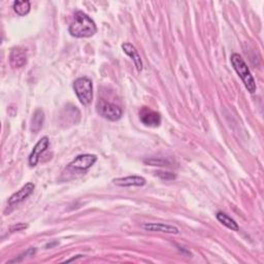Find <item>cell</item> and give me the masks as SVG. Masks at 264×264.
<instances>
[{
	"mask_svg": "<svg viewBox=\"0 0 264 264\" xmlns=\"http://www.w3.org/2000/svg\"><path fill=\"white\" fill-rule=\"evenodd\" d=\"M97 112L102 116V118L116 122L122 118V110L120 106H116L112 102H108L106 100H100L98 102L97 106Z\"/></svg>",
	"mask_w": 264,
	"mask_h": 264,
	"instance_id": "cell-4",
	"label": "cell"
},
{
	"mask_svg": "<svg viewBox=\"0 0 264 264\" xmlns=\"http://www.w3.org/2000/svg\"><path fill=\"white\" fill-rule=\"evenodd\" d=\"M144 162L152 165V166H170V162H166L165 160H157L156 158L146 159L144 160Z\"/></svg>",
	"mask_w": 264,
	"mask_h": 264,
	"instance_id": "cell-16",
	"label": "cell"
},
{
	"mask_svg": "<svg viewBox=\"0 0 264 264\" xmlns=\"http://www.w3.org/2000/svg\"><path fill=\"white\" fill-rule=\"evenodd\" d=\"M142 228L146 231H152V232H163L168 234H180V229L178 227L163 223H146L142 225Z\"/></svg>",
	"mask_w": 264,
	"mask_h": 264,
	"instance_id": "cell-11",
	"label": "cell"
},
{
	"mask_svg": "<svg viewBox=\"0 0 264 264\" xmlns=\"http://www.w3.org/2000/svg\"><path fill=\"white\" fill-rule=\"evenodd\" d=\"M74 89L82 106H89L93 99V82L87 78H78L74 82Z\"/></svg>",
	"mask_w": 264,
	"mask_h": 264,
	"instance_id": "cell-3",
	"label": "cell"
},
{
	"mask_svg": "<svg viewBox=\"0 0 264 264\" xmlns=\"http://www.w3.org/2000/svg\"><path fill=\"white\" fill-rule=\"evenodd\" d=\"M112 183L120 187H142L146 185V178L140 176H129L125 178H117L112 180Z\"/></svg>",
	"mask_w": 264,
	"mask_h": 264,
	"instance_id": "cell-10",
	"label": "cell"
},
{
	"mask_svg": "<svg viewBox=\"0 0 264 264\" xmlns=\"http://www.w3.org/2000/svg\"><path fill=\"white\" fill-rule=\"evenodd\" d=\"M34 184L33 183H27L25 184L19 191H16V193H14L8 200V204L10 206H14V204H18L22 202H24L26 198H28L33 191H34Z\"/></svg>",
	"mask_w": 264,
	"mask_h": 264,
	"instance_id": "cell-9",
	"label": "cell"
},
{
	"mask_svg": "<svg viewBox=\"0 0 264 264\" xmlns=\"http://www.w3.org/2000/svg\"><path fill=\"white\" fill-rule=\"evenodd\" d=\"M96 161H97L96 155L84 154L78 156L74 161H72L70 166L78 170H88L96 163Z\"/></svg>",
	"mask_w": 264,
	"mask_h": 264,
	"instance_id": "cell-6",
	"label": "cell"
},
{
	"mask_svg": "<svg viewBox=\"0 0 264 264\" xmlns=\"http://www.w3.org/2000/svg\"><path fill=\"white\" fill-rule=\"evenodd\" d=\"M217 219L224 225L226 226L227 228L231 229V230H234V231H238L240 229V226L238 224L232 219V218H230L228 214H226L225 212H217Z\"/></svg>",
	"mask_w": 264,
	"mask_h": 264,
	"instance_id": "cell-14",
	"label": "cell"
},
{
	"mask_svg": "<svg viewBox=\"0 0 264 264\" xmlns=\"http://www.w3.org/2000/svg\"><path fill=\"white\" fill-rule=\"evenodd\" d=\"M12 8H14V10L16 12V14L23 16L29 14L31 6L28 0H22V2H19L18 0V2H14Z\"/></svg>",
	"mask_w": 264,
	"mask_h": 264,
	"instance_id": "cell-15",
	"label": "cell"
},
{
	"mask_svg": "<svg viewBox=\"0 0 264 264\" xmlns=\"http://www.w3.org/2000/svg\"><path fill=\"white\" fill-rule=\"evenodd\" d=\"M27 226L26 225H22V224H20L19 226H14V227H12V231H14V230H21V229H24V228H26Z\"/></svg>",
	"mask_w": 264,
	"mask_h": 264,
	"instance_id": "cell-18",
	"label": "cell"
},
{
	"mask_svg": "<svg viewBox=\"0 0 264 264\" xmlns=\"http://www.w3.org/2000/svg\"><path fill=\"white\" fill-rule=\"evenodd\" d=\"M96 31L97 27L95 22L87 14L82 12H76L74 14V22L68 28L72 36L76 38H88L93 36Z\"/></svg>",
	"mask_w": 264,
	"mask_h": 264,
	"instance_id": "cell-1",
	"label": "cell"
},
{
	"mask_svg": "<svg viewBox=\"0 0 264 264\" xmlns=\"http://www.w3.org/2000/svg\"><path fill=\"white\" fill-rule=\"evenodd\" d=\"M48 146H50V140L48 136H44L38 140V142L36 144L34 148H33V150L29 156V165L31 168L36 166L40 155L46 151Z\"/></svg>",
	"mask_w": 264,
	"mask_h": 264,
	"instance_id": "cell-7",
	"label": "cell"
},
{
	"mask_svg": "<svg viewBox=\"0 0 264 264\" xmlns=\"http://www.w3.org/2000/svg\"><path fill=\"white\" fill-rule=\"evenodd\" d=\"M140 119L144 125L148 127H158L161 124L160 114L146 106L140 110Z\"/></svg>",
	"mask_w": 264,
	"mask_h": 264,
	"instance_id": "cell-5",
	"label": "cell"
},
{
	"mask_svg": "<svg viewBox=\"0 0 264 264\" xmlns=\"http://www.w3.org/2000/svg\"><path fill=\"white\" fill-rule=\"evenodd\" d=\"M122 48H123L124 53L126 55H128L132 59V61H134L136 68V70L138 72H140L142 70L144 64H142V60L140 58V55L138 54L136 46L134 44H129V42H125V44H122Z\"/></svg>",
	"mask_w": 264,
	"mask_h": 264,
	"instance_id": "cell-12",
	"label": "cell"
},
{
	"mask_svg": "<svg viewBox=\"0 0 264 264\" xmlns=\"http://www.w3.org/2000/svg\"><path fill=\"white\" fill-rule=\"evenodd\" d=\"M44 112L42 108H38L32 116L31 125H30L31 131L38 132L44 125Z\"/></svg>",
	"mask_w": 264,
	"mask_h": 264,
	"instance_id": "cell-13",
	"label": "cell"
},
{
	"mask_svg": "<svg viewBox=\"0 0 264 264\" xmlns=\"http://www.w3.org/2000/svg\"><path fill=\"white\" fill-rule=\"evenodd\" d=\"M230 61H231V64H232V66H234V70L236 72V74L242 78L246 90L249 91L250 93H255V91H256L255 80H254L253 76L251 74V72H250L249 68H248V65L244 62V60L242 59V57L240 54L234 53V54L231 55Z\"/></svg>",
	"mask_w": 264,
	"mask_h": 264,
	"instance_id": "cell-2",
	"label": "cell"
},
{
	"mask_svg": "<svg viewBox=\"0 0 264 264\" xmlns=\"http://www.w3.org/2000/svg\"><path fill=\"white\" fill-rule=\"evenodd\" d=\"M156 176H158L161 180H172L176 178V174L170 172H157Z\"/></svg>",
	"mask_w": 264,
	"mask_h": 264,
	"instance_id": "cell-17",
	"label": "cell"
},
{
	"mask_svg": "<svg viewBox=\"0 0 264 264\" xmlns=\"http://www.w3.org/2000/svg\"><path fill=\"white\" fill-rule=\"evenodd\" d=\"M27 63V53L24 48L16 46L12 48L10 54V64L12 68H21Z\"/></svg>",
	"mask_w": 264,
	"mask_h": 264,
	"instance_id": "cell-8",
	"label": "cell"
}]
</instances>
